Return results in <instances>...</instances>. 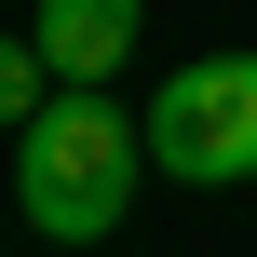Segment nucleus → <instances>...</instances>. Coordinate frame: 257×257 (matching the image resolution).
<instances>
[{"label":"nucleus","instance_id":"obj_3","mask_svg":"<svg viewBox=\"0 0 257 257\" xmlns=\"http://www.w3.org/2000/svg\"><path fill=\"white\" fill-rule=\"evenodd\" d=\"M27 41H41V68H54L68 95H108V81H122V54L149 41V0H41V14H27Z\"/></svg>","mask_w":257,"mask_h":257},{"label":"nucleus","instance_id":"obj_1","mask_svg":"<svg viewBox=\"0 0 257 257\" xmlns=\"http://www.w3.org/2000/svg\"><path fill=\"white\" fill-rule=\"evenodd\" d=\"M136 176H149V122L108 95H54L41 122H14V203L41 244H108L136 217Z\"/></svg>","mask_w":257,"mask_h":257},{"label":"nucleus","instance_id":"obj_2","mask_svg":"<svg viewBox=\"0 0 257 257\" xmlns=\"http://www.w3.org/2000/svg\"><path fill=\"white\" fill-rule=\"evenodd\" d=\"M149 163L190 176V190H230L257 176V54H203L149 95Z\"/></svg>","mask_w":257,"mask_h":257}]
</instances>
